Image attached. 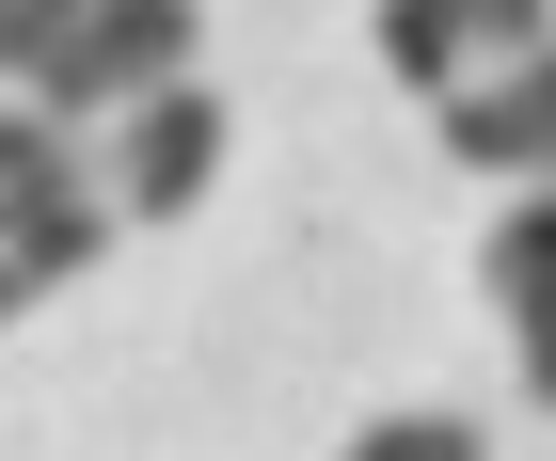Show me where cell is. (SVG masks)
<instances>
[{"instance_id":"obj_1","label":"cell","mask_w":556,"mask_h":461,"mask_svg":"<svg viewBox=\"0 0 556 461\" xmlns=\"http://www.w3.org/2000/svg\"><path fill=\"white\" fill-rule=\"evenodd\" d=\"M207 16L191 0H0V112H48V127H112L143 112L160 80H191Z\"/></svg>"},{"instance_id":"obj_2","label":"cell","mask_w":556,"mask_h":461,"mask_svg":"<svg viewBox=\"0 0 556 461\" xmlns=\"http://www.w3.org/2000/svg\"><path fill=\"white\" fill-rule=\"evenodd\" d=\"M112 254V191L48 112H0V319H33L48 287H80Z\"/></svg>"},{"instance_id":"obj_3","label":"cell","mask_w":556,"mask_h":461,"mask_svg":"<svg viewBox=\"0 0 556 461\" xmlns=\"http://www.w3.org/2000/svg\"><path fill=\"white\" fill-rule=\"evenodd\" d=\"M223 96L207 80H160L143 112H112V160H96V191H112V223H175V208H207L223 191Z\"/></svg>"},{"instance_id":"obj_4","label":"cell","mask_w":556,"mask_h":461,"mask_svg":"<svg viewBox=\"0 0 556 461\" xmlns=\"http://www.w3.org/2000/svg\"><path fill=\"white\" fill-rule=\"evenodd\" d=\"M525 48H556V0H382L397 96H462L493 64H525Z\"/></svg>"},{"instance_id":"obj_5","label":"cell","mask_w":556,"mask_h":461,"mask_svg":"<svg viewBox=\"0 0 556 461\" xmlns=\"http://www.w3.org/2000/svg\"><path fill=\"white\" fill-rule=\"evenodd\" d=\"M429 144L462 175H493V191H541L556 175V48H525V64H493V80L429 96Z\"/></svg>"},{"instance_id":"obj_6","label":"cell","mask_w":556,"mask_h":461,"mask_svg":"<svg viewBox=\"0 0 556 461\" xmlns=\"http://www.w3.org/2000/svg\"><path fill=\"white\" fill-rule=\"evenodd\" d=\"M477 287L509 302V319H541V302H556V175H541V191H509V223L477 239Z\"/></svg>"},{"instance_id":"obj_7","label":"cell","mask_w":556,"mask_h":461,"mask_svg":"<svg viewBox=\"0 0 556 461\" xmlns=\"http://www.w3.org/2000/svg\"><path fill=\"white\" fill-rule=\"evenodd\" d=\"M334 461H493V429L477 414H382V429H350Z\"/></svg>"},{"instance_id":"obj_8","label":"cell","mask_w":556,"mask_h":461,"mask_svg":"<svg viewBox=\"0 0 556 461\" xmlns=\"http://www.w3.org/2000/svg\"><path fill=\"white\" fill-rule=\"evenodd\" d=\"M509 335H525V398L556 414V302H541V319H509Z\"/></svg>"}]
</instances>
